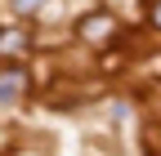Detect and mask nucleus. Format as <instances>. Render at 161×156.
I'll use <instances>...</instances> for the list:
<instances>
[{
    "label": "nucleus",
    "mask_w": 161,
    "mask_h": 156,
    "mask_svg": "<svg viewBox=\"0 0 161 156\" xmlns=\"http://www.w3.org/2000/svg\"><path fill=\"white\" fill-rule=\"evenodd\" d=\"M80 40H112V31H116V18L112 13H90V18H80Z\"/></svg>",
    "instance_id": "nucleus-1"
},
{
    "label": "nucleus",
    "mask_w": 161,
    "mask_h": 156,
    "mask_svg": "<svg viewBox=\"0 0 161 156\" xmlns=\"http://www.w3.org/2000/svg\"><path fill=\"white\" fill-rule=\"evenodd\" d=\"M40 5H45V0H14V9H18V13H36Z\"/></svg>",
    "instance_id": "nucleus-4"
},
{
    "label": "nucleus",
    "mask_w": 161,
    "mask_h": 156,
    "mask_svg": "<svg viewBox=\"0 0 161 156\" xmlns=\"http://www.w3.org/2000/svg\"><path fill=\"white\" fill-rule=\"evenodd\" d=\"M18 45H23V36H18V31H14V27H9V31H5V54H9V58H14V54H18Z\"/></svg>",
    "instance_id": "nucleus-3"
},
{
    "label": "nucleus",
    "mask_w": 161,
    "mask_h": 156,
    "mask_svg": "<svg viewBox=\"0 0 161 156\" xmlns=\"http://www.w3.org/2000/svg\"><path fill=\"white\" fill-rule=\"evenodd\" d=\"M152 23L161 27V0H152Z\"/></svg>",
    "instance_id": "nucleus-5"
},
{
    "label": "nucleus",
    "mask_w": 161,
    "mask_h": 156,
    "mask_svg": "<svg viewBox=\"0 0 161 156\" xmlns=\"http://www.w3.org/2000/svg\"><path fill=\"white\" fill-rule=\"evenodd\" d=\"M0 81H5V85H0V94H5V103H14V98H18V89L27 85V71L18 67V63H5V76H0Z\"/></svg>",
    "instance_id": "nucleus-2"
}]
</instances>
